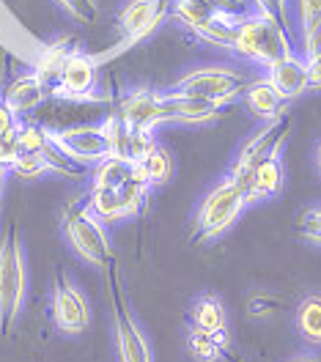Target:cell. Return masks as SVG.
<instances>
[{"instance_id":"obj_23","label":"cell","mask_w":321,"mask_h":362,"mask_svg":"<svg viewBox=\"0 0 321 362\" xmlns=\"http://www.w3.org/2000/svg\"><path fill=\"white\" fill-rule=\"evenodd\" d=\"M86 204H88V209L93 211V217L102 220L105 226H113V223L127 220L124 204H121V198H118L115 189H88Z\"/></svg>"},{"instance_id":"obj_20","label":"cell","mask_w":321,"mask_h":362,"mask_svg":"<svg viewBox=\"0 0 321 362\" xmlns=\"http://www.w3.org/2000/svg\"><path fill=\"white\" fill-rule=\"evenodd\" d=\"M187 349L195 362H220V357L228 349V332H209V329L189 327Z\"/></svg>"},{"instance_id":"obj_7","label":"cell","mask_w":321,"mask_h":362,"mask_svg":"<svg viewBox=\"0 0 321 362\" xmlns=\"http://www.w3.org/2000/svg\"><path fill=\"white\" fill-rule=\"evenodd\" d=\"M168 0H124L115 11L118 49H129L143 39L154 36L168 20Z\"/></svg>"},{"instance_id":"obj_32","label":"cell","mask_w":321,"mask_h":362,"mask_svg":"<svg viewBox=\"0 0 321 362\" xmlns=\"http://www.w3.org/2000/svg\"><path fill=\"white\" fill-rule=\"evenodd\" d=\"M20 115L14 113L3 99H0V135H6V132H17L20 129Z\"/></svg>"},{"instance_id":"obj_10","label":"cell","mask_w":321,"mask_h":362,"mask_svg":"<svg viewBox=\"0 0 321 362\" xmlns=\"http://www.w3.org/2000/svg\"><path fill=\"white\" fill-rule=\"evenodd\" d=\"M52 324L64 335H83L91 324V305L83 294V288L71 280V274L61 272L52 286V302H49Z\"/></svg>"},{"instance_id":"obj_30","label":"cell","mask_w":321,"mask_h":362,"mask_svg":"<svg viewBox=\"0 0 321 362\" xmlns=\"http://www.w3.org/2000/svg\"><path fill=\"white\" fill-rule=\"evenodd\" d=\"M321 17V0H291V20H294V33L299 25L310 23Z\"/></svg>"},{"instance_id":"obj_18","label":"cell","mask_w":321,"mask_h":362,"mask_svg":"<svg viewBox=\"0 0 321 362\" xmlns=\"http://www.w3.org/2000/svg\"><path fill=\"white\" fill-rule=\"evenodd\" d=\"M135 170H138L140 179H146L151 187H162L173 179V170H176V162H173V154L168 146H162L160 140L148 148L146 157H140L138 162H132Z\"/></svg>"},{"instance_id":"obj_6","label":"cell","mask_w":321,"mask_h":362,"mask_svg":"<svg viewBox=\"0 0 321 362\" xmlns=\"http://www.w3.org/2000/svg\"><path fill=\"white\" fill-rule=\"evenodd\" d=\"M49 96L66 102H105L107 93L99 83V58L77 47L49 83Z\"/></svg>"},{"instance_id":"obj_16","label":"cell","mask_w":321,"mask_h":362,"mask_svg":"<svg viewBox=\"0 0 321 362\" xmlns=\"http://www.w3.org/2000/svg\"><path fill=\"white\" fill-rule=\"evenodd\" d=\"M286 184V168H283V151H275L269 157H264L250 173L247 181V195L250 204H264L269 198H277L283 192Z\"/></svg>"},{"instance_id":"obj_2","label":"cell","mask_w":321,"mask_h":362,"mask_svg":"<svg viewBox=\"0 0 321 362\" xmlns=\"http://www.w3.org/2000/svg\"><path fill=\"white\" fill-rule=\"evenodd\" d=\"M250 204V195L245 189L242 181H236L233 176H223L217 181L206 195L201 198V204L195 209V220H192V239L198 245H206L220 239L226 230H228L242 211Z\"/></svg>"},{"instance_id":"obj_25","label":"cell","mask_w":321,"mask_h":362,"mask_svg":"<svg viewBox=\"0 0 321 362\" xmlns=\"http://www.w3.org/2000/svg\"><path fill=\"white\" fill-rule=\"evenodd\" d=\"M294 45H297V52L305 61L319 58L321 55V17L299 25L297 33H294Z\"/></svg>"},{"instance_id":"obj_27","label":"cell","mask_w":321,"mask_h":362,"mask_svg":"<svg viewBox=\"0 0 321 362\" xmlns=\"http://www.w3.org/2000/svg\"><path fill=\"white\" fill-rule=\"evenodd\" d=\"M17 143H20V154H36V151H45L49 146L47 140V127L39 124H20L17 129Z\"/></svg>"},{"instance_id":"obj_9","label":"cell","mask_w":321,"mask_h":362,"mask_svg":"<svg viewBox=\"0 0 321 362\" xmlns=\"http://www.w3.org/2000/svg\"><path fill=\"white\" fill-rule=\"evenodd\" d=\"M110 305H113V327H115V346L121 362H151L148 340L140 332L138 318L132 316L127 294L121 288L118 272L110 269Z\"/></svg>"},{"instance_id":"obj_22","label":"cell","mask_w":321,"mask_h":362,"mask_svg":"<svg viewBox=\"0 0 321 362\" xmlns=\"http://www.w3.org/2000/svg\"><path fill=\"white\" fill-rule=\"evenodd\" d=\"M297 332L310 346H321V294H308L297 308Z\"/></svg>"},{"instance_id":"obj_21","label":"cell","mask_w":321,"mask_h":362,"mask_svg":"<svg viewBox=\"0 0 321 362\" xmlns=\"http://www.w3.org/2000/svg\"><path fill=\"white\" fill-rule=\"evenodd\" d=\"M135 176V165L124 157H107L96 162L91 170L88 189H118L127 179Z\"/></svg>"},{"instance_id":"obj_1","label":"cell","mask_w":321,"mask_h":362,"mask_svg":"<svg viewBox=\"0 0 321 362\" xmlns=\"http://www.w3.org/2000/svg\"><path fill=\"white\" fill-rule=\"evenodd\" d=\"M291 49H297L294 36L280 25V20L258 8H250L239 14V20L230 30L226 52L233 55V61L264 71L269 64H275L277 58H283Z\"/></svg>"},{"instance_id":"obj_17","label":"cell","mask_w":321,"mask_h":362,"mask_svg":"<svg viewBox=\"0 0 321 362\" xmlns=\"http://www.w3.org/2000/svg\"><path fill=\"white\" fill-rule=\"evenodd\" d=\"M189 327L209 329V332H228V310L217 294H198L187 313Z\"/></svg>"},{"instance_id":"obj_13","label":"cell","mask_w":321,"mask_h":362,"mask_svg":"<svg viewBox=\"0 0 321 362\" xmlns=\"http://www.w3.org/2000/svg\"><path fill=\"white\" fill-rule=\"evenodd\" d=\"M261 74L275 86V90L286 102H291V99L302 96L305 90H310L308 61L299 55L297 49H291V52H286L283 58H277L275 64H269Z\"/></svg>"},{"instance_id":"obj_5","label":"cell","mask_w":321,"mask_h":362,"mask_svg":"<svg viewBox=\"0 0 321 362\" xmlns=\"http://www.w3.org/2000/svg\"><path fill=\"white\" fill-rule=\"evenodd\" d=\"M61 233L66 239L69 250L86 264L91 267H107L110 264V236H107V228L102 220L93 217V211L88 209L86 198H74L71 204L64 206L61 211Z\"/></svg>"},{"instance_id":"obj_24","label":"cell","mask_w":321,"mask_h":362,"mask_svg":"<svg viewBox=\"0 0 321 362\" xmlns=\"http://www.w3.org/2000/svg\"><path fill=\"white\" fill-rule=\"evenodd\" d=\"M151 184L146 179H140L138 170H135V176L132 179H127L115 192H118V198H121V204H124V211H127V220L129 217H138L140 211H143V206L148 201V195H151Z\"/></svg>"},{"instance_id":"obj_29","label":"cell","mask_w":321,"mask_h":362,"mask_svg":"<svg viewBox=\"0 0 321 362\" xmlns=\"http://www.w3.org/2000/svg\"><path fill=\"white\" fill-rule=\"evenodd\" d=\"M252 6L264 14H272L280 25L294 36V20H291V0H250Z\"/></svg>"},{"instance_id":"obj_19","label":"cell","mask_w":321,"mask_h":362,"mask_svg":"<svg viewBox=\"0 0 321 362\" xmlns=\"http://www.w3.org/2000/svg\"><path fill=\"white\" fill-rule=\"evenodd\" d=\"M74 49H77V45H74L71 36H58V39H52V42H45L30 69L39 71L47 83H52V80L58 77L61 66L66 64V58H69Z\"/></svg>"},{"instance_id":"obj_35","label":"cell","mask_w":321,"mask_h":362,"mask_svg":"<svg viewBox=\"0 0 321 362\" xmlns=\"http://www.w3.org/2000/svg\"><path fill=\"white\" fill-rule=\"evenodd\" d=\"M297 362H319V360H297Z\"/></svg>"},{"instance_id":"obj_11","label":"cell","mask_w":321,"mask_h":362,"mask_svg":"<svg viewBox=\"0 0 321 362\" xmlns=\"http://www.w3.org/2000/svg\"><path fill=\"white\" fill-rule=\"evenodd\" d=\"M124 127L129 132H148L154 135L165 124V113H162V90H154L148 86H135L127 88L118 96V107L113 110Z\"/></svg>"},{"instance_id":"obj_12","label":"cell","mask_w":321,"mask_h":362,"mask_svg":"<svg viewBox=\"0 0 321 362\" xmlns=\"http://www.w3.org/2000/svg\"><path fill=\"white\" fill-rule=\"evenodd\" d=\"M162 113H165V124L206 127L220 118L223 105L211 99H201V96H182V93L162 90Z\"/></svg>"},{"instance_id":"obj_14","label":"cell","mask_w":321,"mask_h":362,"mask_svg":"<svg viewBox=\"0 0 321 362\" xmlns=\"http://www.w3.org/2000/svg\"><path fill=\"white\" fill-rule=\"evenodd\" d=\"M47 96H49V83H47L39 71L28 69V71H20L17 77H11V80L6 83L0 99H3L17 115H25V113H30V110H36Z\"/></svg>"},{"instance_id":"obj_15","label":"cell","mask_w":321,"mask_h":362,"mask_svg":"<svg viewBox=\"0 0 321 362\" xmlns=\"http://www.w3.org/2000/svg\"><path fill=\"white\" fill-rule=\"evenodd\" d=\"M239 99L245 102V107H247L250 115H255L258 121H272L277 115H283L286 113V105H288L261 71L252 74L250 80H247V86L242 88V96H239Z\"/></svg>"},{"instance_id":"obj_33","label":"cell","mask_w":321,"mask_h":362,"mask_svg":"<svg viewBox=\"0 0 321 362\" xmlns=\"http://www.w3.org/2000/svg\"><path fill=\"white\" fill-rule=\"evenodd\" d=\"M308 77H310V90H321V55L308 61Z\"/></svg>"},{"instance_id":"obj_28","label":"cell","mask_w":321,"mask_h":362,"mask_svg":"<svg viewBox=\"0 0 321 362\" xmlns=\"http://www.w3.org/2000/svg\"><path fill=\"white\" fill-rule=\"evenodd\" d=\"M297 230H299V236H302L305 242L319 245V247H321V204L308 206V209L302 211Z\"/></svg>"},{"instance_id":"obj_3","label":"cell","mask_w":321,"mask_h":362,"mask_svg":"<svg viewBox=\"0 0 321 362\" xmlns=\"http://www.w3.org/2000/svg\"><path fill=\"white\" fill-rule=\"evenodd\" d=\"M252 74L255 71L239 61H233V64H201V66H189L187 71H182L165 90L182 93V96L211 99V102H220L226 107L242 96V88L247 86Z\"/></svg>"},{"instance_id":"obj_34","label":"cell","mask_w":321,"mask_h":362,"mask_svg":"<svg viewBox=\"0 0 321 362\" xmlns=\"http://www.w3.org/2000/svg\"><path fill=\"white\" fill-rule=\"evenodd\" d=\"M316 170H319V176H321V140L316 143Z\"/></svg>"},{"instance_id":"obj_31","label":"cell","mask_w":321,"mask_h":362,"mask_svg":"<svg viewBox=\"0 0 321 362\" xmlns=\"http://www.w3.org/2000/svg\"><path fill=\"white\" fill-rule=\"evenodd\" d=\"M17 157H20L17 132H6V135H0V168H3V170H8Z\"/></svg>"},{"instance_id":"obj_26","label":"cell","mask_w":321,"mask_h":362,"mask_svg":"<svg viewBox=\"0 0 321 362\" xmlns=\"http://www.w3.org/2000/svg\"><path fill=\"white\" fill-rule=\"evenodd\" d=\"M55 6L64 11V17L80 28H88L99 17V0H55Z\"/></svg>"},{"instance_id":"obj_8","label":"cell","mask_w":321,"mask_h":362,"mask_svg":"<svg viewBox=\"0 0 321 362\" xmlns=\"http://www.w3.org/2000/svg\"><path fill=\"white\" fill-rule=\"evenodd\" d=\"M47 140L80 168H93L96 162L110 157V146H107V135L102 129V121L99 124H77V127H66V129L47 127Z\"/></svg>"},{"instance_id":"obj_4","label":"cell","mask_w":321,"mask_h":362,"mask_svg":"<svg viewBox=\"0 0 321 362\" xmlns=\"http://www.w3.org/2000/svg\"><path fill=\"white\" fill-rule=\"evenodd\" d=\"M28 296V261L23 233L11 226L0 239V335H11Z\"/></svg>"}]
</instances>
